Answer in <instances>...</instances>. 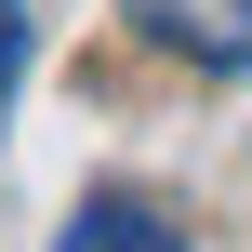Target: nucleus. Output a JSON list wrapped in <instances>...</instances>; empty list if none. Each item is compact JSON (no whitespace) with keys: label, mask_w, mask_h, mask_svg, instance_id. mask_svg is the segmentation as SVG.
<instances>
[{"label":"nucleus","mask_w":252,"mask_h":252,"mask_svg":"<svg viewBox=\"0 0 252 252\" xmlns=\"http://www.w3.org/2000/svg\"><path fill=\"white\" fill-rule=\"evenodd\" d=\"M133 27L213 80H252V0H133Z\"/></svg>","instance_id":"1"},{"label":"nucleus","mask_w":252,"mask_h":252,"mask_svg":"<svg viewBox=\"0 0 252 252\" xmlns=\"http://www.w3.org/2000/svg\"><path fill=\"white\" fill-rule=\"evenodd\" d=\"M66 252H186V239H173L146 199H93V213L66 226Z\"/></svg>","instance_id":"2"},{"label":"nucleus","mask_w":252,"mask_h":252,"mask_svg":"<svg viewBox=\"0 0 252 252\" xmlns=\"http://www.w3.org/2000/svg\"><path fill=\"white\" fill-rule=\"evenodd\" d=\"M13 80H27V13L0 27V106H13Z\"/></svg>","instance_id":"3"},{"label":"nucleus","mask_w":252,"mask_h":252,"mask_svg":"<svg viewBox=\"0 0 252 252\" xmlns=\"http://www.w3.org/2000/svg\"><path fill=\"white\" fill-rule=\"evenodd\" d=\"M13 13H27V0H0V27H13Z\"/></svg>","instance_id":"4"}]
</instances>
